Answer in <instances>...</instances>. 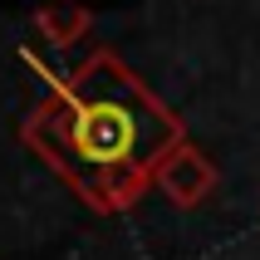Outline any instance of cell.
Here are the masks:
<instances>
[{
  "label": "cell",
  "mask_w": 260,
  "mask_h": 260,
  "mask_svg": "<svg viewBox=\"0 0 260 260\" xmlns=\"http://www.w3.org/2000/svg\"><path fill=\"white\" fill-rule=\"evenodd\" d=\"M35 29H40L54 49H74V44L93 29V10L79 5V0H44L40 10H35Z\"/></svg>",
  "instance_id": "obj_3"
},
{
  "label": "cell",
  "mask_w": 260,
  "mask_h": 260,
  "mask_svg": "<svg viewBox=\"0 0 260 260\" xmlns=\"http://www.w3.org/2000/svg\"><path fill=\"white\" fill-rule=\"evenodd\" d=\"M20 59L49 79L20 123L25 147L99 216L133 211L152 191L157 167L187 143V123L113 49H93L64 79L29 49H20Z\"/></svg>",
  "instance_id": "obj_1"
},
{
  "label": "cell",
  "mask_w": 260,
  "mask_h": 260,
  "mask_svg": "<svg viewBox=\"0 0 260 260\" xmlns=\"http://www.w3.org/2000/svg\"><path fill=\"white\" fill-rule=\"evenodd\" d=\"M216 182H221V177H216V162L206 157L197 143H182L172 157L157 167V182H152V187H157L177 211H191V206H202L206 197L216 191Z\"/></svg>",
  "instance_id": "obj_2"
}]
</instances>
